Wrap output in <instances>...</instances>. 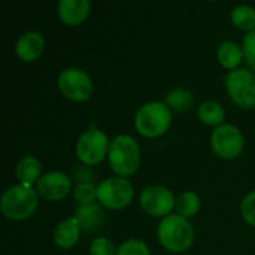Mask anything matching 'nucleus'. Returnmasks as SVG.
<instances>
[{
  "label": "nucleus",
  "instance_id": "18",
  "mask_svg": "<svg viewBox=\"0 0 255 255\" xmlns=\"http://www.w3.org/2000/svg\"><path fill=\"white\" fill-rule=\"evenodd\" d=\"M84 232H96L103 224V211L99 203L88 206H78L73 215Z\"/></svg>",
  "mask_w": 255,
  "mask_h": 255
},
{
  "label": "nucleus",
  "instance_id": "13",
  "mask_svg": "<svg viewBox=\"0 0 255 255\" xmlns=\"http://www.w3.org/2000/svg\"><path fill=\"white\" fill-rule=\"evenodd\" d=\"M91 12V3L88 0H60L57 3V15L64 25H81Z\"/></svg>",
  "mask_w": 255,
  "mask_h": 255
},
{
  "label": "nucleus",
  "instance_id": "12",
  "mask_svg": "<svg viewBox=\"0 0 255 255\" xmlns=\"http://www.w3.org/2000/svg\"><path fill=\"white\" fill-rule=\"evenodd\" d=\"M43 49L45 37L36 30L22 33L15 42V54L22 63H34L43 54Z\"/></svg>",
  "mask_w": 255,
  "mask_h": 255
},
{
  "label": "nucleus",
  "instance_id": "24",
  "mask_svg": "<svg viewBox=\"0 0 255 255\" xmlns=\"http://www.w3.org/2000/svg\"><path fill=\"white\" fill-rule=\"evenodd\" d=\"M88 254L90 255H117V247L112 244V241H111V239H108V238H105V236H99V238L93 239V242L90 244Z\"/></svg>",
  "mask_w": 255,
  "mask_h": 255
},
{
  "label": "nucleus",
  "instance_id": "16",
  "mask_svg": "<svg viewBox=\"0 0 255 255\" xmlns=\"http://www.w3.org/2000/svg\"><path fill=\"white\" fill-rule=\"evenodd\" d=\"M15 175L18 179V184L34 187L42 178V163L34 155H24L16 163Z\"/></svg>",
  "mask_w": 255,
  "mask_h": 255
},
{
  "label": "nucleus",
  "instance_id": "4",
  "mask_svg": "<svg viewBox=\"0 0 255 255\" xmlns=\"http://www.w3.org/2000/svg\"><path fill=\"white\" fill-rule=\"evenodd\" d=\"M172 111L160 100H152L143 103L134 114V128L136 131L146 137L155 139L166 134L172 126Z\"/></svg>",
  "mask_w": 255,
  "mask_h": 255
},
{
  "label": "nucleus",
  "instance_id": "17",
  "mask_svg": "<svg viewBox=\"0 0 255 255\" xmlns=\"http://www.w3.org/2000/svg\"><path fill=\"white\" fill-rule=\"evenodd\" d=\"M226 117H227V112L224 106L217 100H205L197 108V118L200 120V123L214 128L226 124L224 123Z\"/></svg>",
  "mask_w": 255,
  "mask_h": 255
},
{
  "label": "nucleus",
  "instance_id": "9",
  "mask_svg": "<svg viewBox=\"0 0 255 255\" xmlns=\"http://www.w3.org/2000/svg\"><path fill=\"white\" fill-rule=\"evenodd\" d=\"M211 149L221 160L238 158L245 148V137L235 124H223L211 133Z\"/></svg>",
  "mask_w": 255,
  "mask_h": 255
},
{
  "label": "nucleus",
  "instance_id": "8",
  "mask_svg": "<svg viewBox=\"0 0 255 255\" xmlns=\"http://www.w3.org/2000/svg\"><path fill=\"white\" fill-rule=\"evenodd\" d=\"M224 88L230 100L241 109L250 111L255 108V73L248 67H239L227 72Z\"/></svg>",
  "mask_w": 255,
  "mask_h": 255
},
{
  "label": "nucleus",
  "instance_id": "20",
  "mask_svg": "<svg viewBox=\"0 0 255 255\" xmlns=\"http://www.w3.org/2000/svg\"><path fill=\"white\" fill-rule=\"evenodd\" d=\"M232 24L245 33L255 30V7L251 4H238L230 12Z\"/></svg>",
  "mask_w": 255,
  "mask_h": 255
},
{
  "label": "nucleus",
  "instance_id": "25",
  "mask_svg": "<svg viewBox=\"0 0 255 255\" xmlns=\"http://www.w3.org/2000/svg\"><path fill=\"white\" fill-rule=\"evenodd\" d=\"M241 215L244 221L255 229V190L248 193L241 202Z\"/></svg>",
  "mask_w": 255,
  "mask_h": 255
},
{
  "label": "nucleus",
  "instance_id": "6",
  "mask_svg": "<svg viewBox=\"0 0 255 255\" xmlns=\"http://www.w3.org/2000/svg\"><path fill=\"white\" fill-rule=\"evenodd\" d=\"M109 146L111 140L108 134L97 127H91L79 134L75 145V152L81 164L93 167L108 158Z\"/></svg>",
  "mask_w": 255,
  "mask_h": 255
},
{
  "label": "nucleus",
  "instance_id": "27",
  "mask_svg": "<svg viewBox=\"0 0 255 255\" xmlns=\"http://www.w3.org/2000/svg\"><path fill=\"white\" fill-rule=\"evenodd\" d=\"M93 178H94V173L91 172V169L88 166H78L75 169V173H73V181H76V184H82V182H93Z\"/></svg>",
  "mask_w": 255,
  "mask_h": 255
},
{
  "label": "nucleus",
  "instance_id": "19",
  "mask_svg": "<svg viewBox=\"0 0 255 255\" xmlns=\"http://www.w3.org/2000/svg\"><path fill=\"white\" fill-rule=\"evenodd\" d=\"M176 214L187 218V220H191L194 218L200 209H202V200H200V196L194 191H184L181 193L178 197H176Z\"/></svg>",
  "mask_w": 255,
  "mask_h": 255
},
{
  "label": "nucleus",
  "instance_id": "15",
  "mask_svg": "<svg viewBox=\"0 0 255 255\" xmlns=\"http://www.w3.org/2000/svg\"><path fill=\"white\" fill-rule=\"evenodd\" d=\"M217 60L221 67L232 72L241 67V64L245 61L242 45H239L235 40H224L217 48Z\"/></svg>",
  "mask_w": 255,
  "mask_h": 255
},
{
  "label": "nucleus",
  "instance_id": "7",
  "mask_svg": "<svg viewBox=\"0 0 255 255\" xmlns=\"http://www.w3.org/2000/svg\"><path fill=\"white\" fill-rule=\"evenodd\" d=\"M57 87L61 96L75 103H84L94 94V81L81 67H66L57 78Z\"/></svg>",
  "mask_w": 255,
  "mask_h": 255
},
{
  "label": "nucleus",
  "instance_id": "21",
  "mask_svg": "<svg viewBox=\"0 0 255 255\" xmlns=\"http://www.w3.org/2000/svg\"><path fill=\"white\" fill-rule=\"evenodd\" d=\"M164 103L170 108V111L185 112L193 106L194 97L187 88H173L166 94Z\"/></svg>",
  "mask_w": 255,
  "mask_h": 255
},
{
  "label": "nucleus",
  "instance_id": "14",
  "mask_svg": "<svg viewBox=\"0 0 255 255\" xmlns=\"http://www.w3.org/2000/svg\"><path fill=\"white\" fill-rule=\"evenodd\" d=\"M81 226L75 217H69L57 224L54 230V244L60 250H70L73 248L81 238Z\"/></svg>",
  "mask_w": 255,
  "mask_h": 255
},
{
  "label": "nucleus",
  "instance_id": "10",
  "mask_svg": "<svg viewBox=\"0 0 255 255\" xmlns=\"http://www.w3.org/2000/svg\"><path fill=\"white\" fill-rule=\"evenodd\" d=\"M139 205L149 217L163 220L172 215L176 206V197L173 191L164 185H148L139 196Z\"/></svg>",
  "mask_w": 255,
  "mask_h": 255
},
{
  "label": "nucleus",
  "instance_id": "22",
  "mask_svg": "<svg viewBox=\"0 0 255 255\" xmlns=\"http://www.w3.org/2000/svg\"><path fill=\"white\" fill-rule=\"evenodd\" d=\"M72 197H73V200H75L79 206L93 205V203H96V200H97V185H94L93 182L76 184V185L73 187Z\"/></svg>",
  "mask_w": 255,
  "mask_h": 255
},
{
  "label": "nucleus",
  "instance_id": "2",
  "mask_svg": "<svg viewBox=\"0 0 255 255\" xmlns=\"http://www.w3.org/2000/svg\"><path fill=\"white\" fill-rule=\"evenodd\" d=\"M142 161V151L139 142L130 134H118L111 140L108 163L115 176H133Z\"/></svg>",
  "mask_w": 255,
  "mask_h": 255
},
{
  "label": "nucleus",
  "instance_id": "3",
  "mask_svg": "<svg viewBox=\"0 0 255 255\" xmlns=\"http://www.w3.org/2000/svg\"><path fill=\"white\" fill-rule=\"evenodd\" d=\"M39 208V194L34 187L22 184L6 188L0 199L1 215L10 221H24L34 215Z\"/></svg>",
  "mask_w": 255,
  "mask_h": 255
},
{
  "label": "nucleus",
  "instance_id": "26",
  "mask_svg": "<svg viewBox=\"0 0 255 255\" xmlns=\"http://www.w3.org/2000/svg\"><path fill=\"white\" fill-rule=\"evenodd\" d=\"M242 49H244V57H245V63L248 69L255 73V30L244 36Z\"/></svg>",
  "mask_w": 255,
  "mask_h": 255
},
{
  "label": "nucleus",
  "instance_id": "1",
  "mask_svg": "<svg viewBox=\"0 0 255 255\" xmlns=\"http://www.w3.org/2000/svg\"><path fill=\"white\" fill-rule=\"evenodd\" d=\"M155 236L161 248L172 254H184L194 244V227L190 220L172 214L163 218L155 230Z\"/></svg>",
  "mask_w": 255,
  "mask_h": 255
},
{
  "label": "nucleus",
  "instance_id": "23",
  "mask_svg": "<svg viewBox=\"0 0 255 255\" xmlns=\"http://www.w3.org/2000/svg\"><path fill=\"white\" fill-rule=\"evenodd\" d=\"M117 255H151L149 247L140 239H127L117 247Z\"/></svg>",
  "mask_w": 255,
  "mask_h": 255
},
{
  "label": "nucleus",
  "instance_id": "11",
  "mask_svg": "<svg viewBox=\"0 0 255 255\" xmlns=\"http://www.w3.org/2000/svg\"><path fill=\"white\" fill-rule=\"evenodd\" d=\"M72 182L73 179L67 173L60 170H51L42 175V178L36 184V191L43 200L60 202L73 191Z\"/></svg>",
  "mask_w": 255,
  "mask_h": 255
},
{
  "label": "nucleus",
  "instance_id": "5",
  "mask_svg": "<svg viewBox=\"0 0 255 255\" xmlns=\"http://www.w3.org/2000/svg\"><path fill=\"white\" fill-rule=\"evenodd\" d=\"M134 199V187L130 179L109 176L97 184V202L109 211H121Z\"/></svg>",
  "mask_w": 255,
  "mask_h": 255
}]
</instances>
